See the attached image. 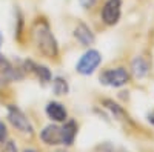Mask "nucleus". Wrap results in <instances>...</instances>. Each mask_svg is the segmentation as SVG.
Segmentation results:
<instances>
[{
	"instance_id": "nucleus-21",
	"label": "nucleus",
	"mask_w": 154,
	"mask_h": 152,
	"mask_svg": "<svg viewBox=\"0 0 154 152\" xmlns=\"http://www.w3.org/2000/svg\"><path fill=\"white\" fill-rule=\"evenodd\" d=\"M2 42H3V37H2V32H0V45H2Z\"/></svg>"
},
{
	"instance_id": "nucleus-4",
	"label": "nucleus",
	"mask_w": 154,
	"mask_h": 152,
	"mask_svg": "<svg viewBox=\"0 0 154 152\" xmlns=\"http://www.w3.org/2000/svg\"><path fill=\"white\" fill-rule=\"evenodd\" d=\"M8 120L16 129H19L23 134H32V124L28 120V117L25 114L16 108V106H8Z\"/></svg>"
},
{
	"instance_id": "nucleus-13",
	"label": "nucleus",
	"mask_w": 154,
	"mask_h": 152,
	"mask_svg": "<svg viewBox=\"0 0 154 152\" xmlns=\"http://www.w3.org/2000/svg\"><path fill=\"white\" fill-rule=\"evenodd\" d=\"M53 91L56 95H66L68 91H69V85L65 79L62 77H56L53 80Z\"/></svg>"
},
{
	"instance_id": "nucleus-8",
	"label": "nucleus",
	"mask_w": 154,
	"mask_h": 152,
	"mask_svg": "<svg viewBox=\"0 0 154 152\" xmlns=\"http://www.w3.org/2000/svg\"><path fill=\"white\" fill-rule=\"evenodd\" d=\"M74 37L77 39V42L83 46H89V45L94 43V34L91 32V29H89L85 23H79L74 28Z\"/></svg>"
},
{
	"instance_id": "nucleus-1",
	"label": "nucleus",
	"mask_w": 154,
	"mask_h": 152,
	"mask_svg": "<svg viewBox=\"0 0 154 152\" xmlns=\"http://www.w3.org/2000/svg\"><path fill=\"white\" fill-rule=\"evenodd\" d=\"M32 39H34L37 49L40 51L45 57H48V58L57 57L59 48H57L56 37L53 35V32L49 29V25L45 20L35 22L34 28H32Z\"/></svg>"
},
{
	"instance_id": "nucleus-19",
	"label": "nucleus",
	"mask_w": 154,
	"mask_h": 152,
	"mask_svg": "<svg viewBox=\"0 0 154 152\" xmlns=\"http://www.w3.org/2000/svg\"><path fill=\"white\" fill-rule=\"evenodd\" d=\"M148 121H149L151 124H154V111H151V112L148 114Z\"/></svg>"
},
{
	"instance_id": "nucleus-22",
	"label": "nucleus",
	"mask_w": 154,
	"mask_h": 152,
	"mask_svg": "<svg viewBox=\"0 0 154 152\" xmlns=\"http://www.w3.org/2000/svg\"><path fill=\"white\" fill-rule=\"evenodd\" d=\"M56 152H65V151H56Z\"/></svg>"
},
{
	"instance_id": "nucleus-7",
	"label": "nucleus",
	"mask_w": 154,
	"mask_h": 152,
	"mask_svg": "<svg viewBox=\"0 0 154 152\" xmlns=\"http://www.w3.org/2000/svg\"><path fill=\"white\" fill-rule=\"evenodd\" d=\"M40 138L46 145H62V128L49 124L40 132Z\"/></svg>"
},
{
	"instance_id": "nucleus-18",
	"label": "nucleus",
	"mask_w": 154,
	"mask_h": 152,
	"mask_svg": "<svg viewBox=\"0 0 154 152\" xmlns=\"http://www.w3.org/2000/svg\"><path fill=\"white\" fill-rule=\"evenodd\" d=\"M3 152H17V148H16V145L12 142H8L5 145V148H3Z\"/></svg>"
},
{
	"instance_id": "nucleus-11",
	"label": "nucleus",
	"mask_w": 154,
	"mask_h": 152,
	"mask_svg": "<svg viewBox=\"0 0 154 152\" xmlns=\"http://www.w3.org/2000/svg\"><path fill=\"white\" fill-rule=\"evenodd\" d=\"M77 135V124L75 121L69 120L68 123H65V126H62V145H72L74 138Z\"/></svg>"
},
{
	"instance_id": "nucleus-10",
	"label": "nucleus",
	"mask_w": 154,
	"mask_h": 152,
	"mask_svg": "<svg viewBox=\"0 0 154 152\" xmlns=\"http://www.w3.org/2000/svg\"><path fill=\"white\" fill-rule=\"evenodd\" d=\"M25 68H26L29 72H32L34 75H37L38 79H40L42 82H49L51 80V72L48 68L42 66V65H37V63L28 60V61H25Z\"/></svg>"
},
{
	"instance_id": "nucleus-12",
	"label": "nucleus",
	"mask_w": 154,
	"mask_h": 152,
	"mask_svg": "<svg viewBox=\"0 0 154 152\" xmlns=\"http://www.w3.org/2000/svg\"><path fill=\"white\" fill-rule=\"evenodd\" d=\"M131 69H133V74H134L136 79H143L149 72V65H148V61L143 57H136L133 60Z\"/></svg>"
},
{
	"instance_id": "nucleus-5",
	"label": "nucleus",
	"mask_w": 154,
	"mask_h": 152,
	"mask_svg": "<svg viewBox=\"0 0 154 152\" xmlns=\"http://www.w3.org/2000/svg\"><path fill=\"white\" fill-rule=\"evenodd\" d=\"M122 14V0H108L102 8V20L112 26L119 22Z\"/></svg>"
},
{
	"instance_id": "nucleus-9",
	"label": "nucleus",
	"mask_w": 154,
	"mask_h": 152,
	"mask_svg": "<svg viewBox=\"0 0 154 152\" xmlns=\"http://www.w3.org/2000/svg\"><path fill=\"white\" fill-rule=\"evenodd\" d=\"M46 114H48V117L51 120H54V121H65L66 120V109L63 108V105L57 103V101H51V103H48L46 106Z\"/></svg>"
},
{
	"instance_id": "nucleus-6",
	"label": "nucleus",
	"mask_w": 154,
	"mask_h": 152,
	"mask_svg": "<svg viewBox=\"0 0 154 152\" xmlns=\"http://www.w3.org/2000/svg\"><path fill=\"white\" fill-rule=\"evenodd\" d=\"M17 79H20L17 71L12 68V65L2 54H0V83H9V82L17 80Z\"/></svg>"
},
{
	"instance_id": "nucleus-16",
	"label": "nucleus",
	"mask_w": 154,
	"mask_h": 152,
	"mask_svg": "<svg viewBox=\"0 0 154 152\" xmlns=\"http://www.w3.org/2000/svg\"><path fill=\"white\" fill-rule=\"evenodd\" d=\"M79 3L83 9H91L97 3V0H79Z\"/></svg>"
},
{
	"instance_id": "nucleus-17",
	"label": "nucleus",
	"mask_w": 154,
	"mask_h": 152,
	"mask_svg": "<svg viewBox=\"0 0 154 152\" xmlns=\"http://www.w3.org/2000/svg\"><path fill=\"white\" fill-rule=\"evenodd\" d=\"M6 135H8V132H6V126H5V123L0 120V145H2L5 140H6Z\"/></svg>"
},
{
	"instance_id": "nucleus-14",
	"label": "nucleus",
	"mask_w": 154,
	"mask_h": 152,
	"mask_svg": "<svg viewBox=\"0 0 154 152\" xmlns=\"http://www.w3.org/2000/svg\"><path fill=\"white\" fill-rule=\"evenodd\" d=\"M105 105H106L108 109H111V112L114 114V117L117 120H120V121H130L128 114H125V111L122 108H119V105L112 103V101H109V100H105Z\"/></svg>"
},
{
	"instance_id": "nucleus-20",
	"label": "nucleus",
	"mask_w": 154,
	"mask_h": 152,
	"mask_svg": "<svg viewBox=\"0 0 154 152\" xmlns=\"http://www.w3.org/2000/svg\"><path fill=\"white\" fill-rule=\"evenodd\" d=\"M23 152H37V151H34V149H25Z\"/></svg>"
},
{
	"instance_id": "nucleus-15",
	"label": "nucleus",
	"mask_w": 154,
	"mask_h": 152,
	"mask_svg": "<svg viewBox=\"0 0 154 152\" xmlns=\"http://www.w3.org/2000/svg\"><path fill=\"white\" fill-rule=\"evenodd\" d=\"M97 152H128L123 148H117V146H112L111 143H105L97 148Z\"/></svg>"
},
{
	"instance_id": "nucleus-3",
	"label": "nucleus",
	"mask_w": 154,
	"mask_h": 152,
	"mask_svg": "<svg viewBox=\"0 0 154 152\" xmlns=\"http://www.w3.org/2000/svg\"><path fill=\"white\" fill-rule=\"evenodd\" d=\"M130 74L125 68H111L100 74V83L109 88H120L128 83Z\"/></svg>"
},
{
	"instance_id": "nucleus-2",
	"label": "nucleus",
	"mask_w": 154,
	"mask_h": 152,
	"mask_svg": "<svg viewBox=\"0 0 154 152\" xmlns=\"http://www.w3.org/2000/svg\"><path fill=\"white\" fill-rule=\"evenodd\" d=\"M102 63V55L99 51L96 49H89L80 57V60L75 65V71L82 74V75H91Z\"/></svg>"
}]
</instances>
